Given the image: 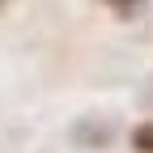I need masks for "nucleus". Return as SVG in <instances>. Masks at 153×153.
I'll use <instances>...</instances> for the list:
<instances>
[{
	"label": "nucleus",
	"instance_id": "obj_1",
	"mask_svg": "<svg viewBox=\"0 0 153 153\" xmlns=\"http://www.w3.org/2000/svg\"><path fill=\"white\" fill-rule=\"evenodd\" d=\"M128 145H132V153H153V119H149V123H136V128H132Z\"/></svg>",
	"mask_w": 153,
	"mask_h": 153
},
{
	"label": "nucleus",
	"instance_id": "obj_2",
	"mask_svg": "<svg viewBox=\"0 0 153 153\" xmlns=\"http://www.w3.org/2000/svg\"><path fill=\"white\" fill-rule=\"evenodd\" d=\"M102 4H111V9H119V13H132V9L140 4V0H102Z\"/></svg>",
	"mask_w": 153,
	"mask_h": 153
},
{
	"label": "nucleus",
	"instance_id": "obj_3",
	"mask_svg": "<svg viewBox=\"0 0 153 153\" xmlns=\"http://www.w3.org/2000/svg\"><path fill=\"white\" fill-rule=\"evenodd\" d=\"M0 9H9V0H0Z\"/></svg>",
	"mask_w": 153,
	"mask_h": 153
}]
</instances>
